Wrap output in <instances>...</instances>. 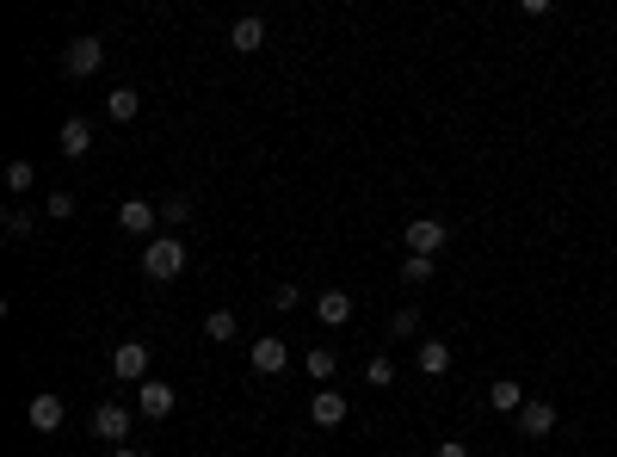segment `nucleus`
<instances>
[{
  "label": "nucleus",
  "instance_id": "nucleus-1",
  "mask_svg": "<svg viewBox=\"0 0 617 457\" xmlns=\"http://www.w3.org/2000/svg\"><path fill=\"white\" fill-rule=\"evenodd\" d=\"M142 272H149L155 285L179 278V272H186V241H179V235H155L149 248H142Z\"/></svg>",
  "mask_w": 617,
  "mask_h": 457
},
{
  "label": "nucleus",
  "instance_id": "nucleus-2",
  "mask_svg": "<svg viewBox=\"0 0 617 457\" xmlns=\"http://www.w3.org/2000/svg\"><path fill=\"white\" fill-rule=\"evenodd\" d=\"M118 229L136 235L142 248H149L155 229H161V204H149V198H124V204H118Z\"/></svg>",
  "mask_w": 617,
  "mask_h": 457
},
{
  "label": "nucleus",
  "instance_id": "nucleus-3",
  "mask_svg": "<svg viewBox=\"0 0 617 457\" xmlns=\"http://www.w3.org/2000/svg\"><path fill=\"white\" fill-rule=\"evenodd\" d=\"M402 241H408V254H420V260H439V248L451 241V229H445L439 217H414V223L402 229Z\"/></svg>",
  "mask_w": 617,
  "mask_h": 457
},
{
  "label": "nucleus",
  "instance_id": "nucleus-4",
  "mask_svg": "<svg viewBox=\"0 0 617 457\" xmlns=\"http://www.w3.org/2000/svg\"><path fill=\"white\" fill-rule=\"evenodd\" d=\"M173 408H179V390H173L167 377H149V383H136V414H142V420H167Z\"/></svg>",
  "mask_w": 617,
  "mask_h": 457
},
{
  "label": "nucleus",
  "instance_id": "nucleus-5",
  "mask_svg": "<svg viewBox=\"0 0 617 457\" xmlns=\"http://www.w3.org/2000/svg\"><path fill=\"white\" fill-rule=\"evenodd\" d=\"M62 68H68V75H75V81L99 75V68H105V44H99V38H75V44L62 50Z\"/></svg>",
  "mask_w": 617,
  "mask_h": 457
},
{
  "label": "nucleus",
  "instance_id": "nucleus-6",
  "mask_svg": "<svg viewBox=\"0 0 617 457\" xmlns=\"http://www.w3.org/2000/svg\"><path fill=\"white\" fill-rule=\"evenodd\" d=\"M247 359H253V371H260V377H284V371H290V346H284L278 334H266V340L247 346Z\"/></svg>",
  "mask_w": 617,
  "mask_h": 457
},
{
  "label": "nucleus",
  "instance_id": "nucleus-7",
  "mask_svg": "<svg viewBox=\"0 0 617 457\" xmlns=\"http://www.w3.org/2000/svg\"><path fill=\"white\" fill-rule=\"evenodd\" d=\"M93 433H99L105 445H124V439H130V408H124V402H99V408H93Z\"/></svg>",
  "mask_w": 617,
  "mask_h": 457
},
{
  "label": "nucleus",
  "instance_id": "nucleus-8",
  "mask_svg": "<svg viewBox=\"0 0 617 457\" xmlns=\"http://www.w3.org/2000/svg\"><path fill=\"white\" fill-rule=\"evenodd\" d=\"M513 420H519V433H525V439H550V433H556V402L531 396V402H525Z\"/></svg>",
  "mask_w": 617,
  "mask_h": 457
},
{
  "label": "nucleus",
  "instance_id": "nucleus-9",
  "mask_svg": "<svg viewBox=\"0 0 617 457\" xmlns=\"http://www.w3.org/2000/svg\"><path fill=\"white\" fill-rule=\"evenodd\" d=\"M112 377H124V383H149V346H142V340H124L118 353H112Z\"/></svg>",
  "mask_w": 617,
  "mask_h": 457
},
{
  "label": "nucleus",
  "instance_id": "nucleus-10",
  "mask_svg": "<svg viewBox=\"0 0 617 457\" xmlns=\"http://www.w3.org/2000/svg\"><path fill=\"white\" fill-rule=\"evenodd\" d=\"M56 149H62L68 161H87V155H93V124H87V118H62Z\"/></svg>",
  "mask_w": 617,
  "mask_h": 457
},
{
  "label": "nucleus",
  "instance_id": "nucleus-11",
  "mask_svg": "<svg viewBox=\"0 0 617 457\" xmlns=\"http://www.w3.org/2000/svg\"><path fill=\"white\" fill-rule=\"evenodd\" d=\"M346 414H352V402H346V396L334 390V383H328V390H315V396H309V420H315V427H340Z\"/></svg>",
  "mask_w": 617,
  "mask_h": 457
},
{
  "label": "nucleus",
  "instance_id": "nucleus-12",
  "mask_svg": "<svg viewBox=\"0 0 617 457\" xmlns=\"http://www.w3.org/2000/svg\"><path fill=\"white\" fill-rule=\"evenodd\" d=\"M25 420H31V433H62V420H68V402H62V396H31Z\"/></svg>",
  "mask_w": 617,
  "mask_h": 457
},
{
  "label": "nucleus",
  "instance_id": "nucleus-13",
  "mask_svg": "<svg viewBox=\"0 0 617 457\" xmlns=\"http://www.w3.org/2000/svg\"><path fill=\"white\" fill-rule=\"evenodd\" d=\"M352 309H358V303H352L346 291H321V297H315V322H321V328H346Z\"/></svg>",
  "mask_w": 617,
  "mask_h": 457
},
{
  "label": "nucleus",
  "instance_id": "nucleus-14",
  "mask_svg": "<svg viewBox=\"0 0 617 457\" xmlns=\"http://www.w3.org/2000/svg\"><path fill=\"white\" fill-rule=\"evenodd\" d=\"M414 365H420V377H445V371H451V346L426 334V340L414 346Z\"/></svg>",
  "mask_w": 617,
  "mask_h": 457
},
{
  "label": "nucleus",
  "instance_id": "nucleus-15",
  "mask_svg": "<svg viewBox=\"0 0 617 457\" xmlns=\"http://www.w3.org/2000/svg\"><path fill=\"white\" fill-rule=\"evenodd\" d=\"M260 44H266V19H253V13H247V19H235V25H229V50L253 56Z\"/></svg>",
  "mask_w": 617,
  "mask_h": 457
},
{
  "label": "nucleus",
  "instance_id": "nucleus-16",
  "mask_svg": "<svg viewBox=\"0 0 617 457\" xmlns=\"http://www.w3.org/2000/svg\"><path fill=\"white\" fill-rule=\"evenodd\" d=\"M525 402H531V396H525V383H519V377H500L494 390H488V408H494V414H519Z\"/></svg>",
  "mask_w": 617,
  "mask_h": 457
},
{
  "label": "nucleus",
  "instance_id": "nucleus-17",
  "mask_svg": "<svg viewBox=\"0 0 617 457\" xmlns=\"http://www.w3.org/2000/svg\"><path fill=\"white\" fill-rule=\"evenodd\" d=\"M142 112V99H136V87H112V93H105V118H112V124H130Z\"/></svg>",
  "mask_w": 617,
  "mask_h": 457
},
{
  "label": "nucleus",
  "instance_id": "nucleus-18",
  "mask_svg": "<svg viewBox=\"0 0 617 457\" xmlns=\"http://www.w3.org/2000/svg\"><path fill=\"white\" fill-rule=\"evenodd\" d=\"M303 365H309V377L321 383V390H328V383H334V365H340V359H334V346H309V359H303Z\"/></svg>",
  "mask_w": 617,
  "mask_h": 457
},
{
  "label": "nucleus",
  "instance_id": "nucleus-19",
  "mask_svg": "<svg viewBox=\"0 0 617 457\" xmlns=\"http://www.w3.org/2000/svg\"><path fill=\"white\" fill-rule=\"evenodd\" d=\"M186 223H192V198H167L161 204V229L173 235V229H186Z\"/></svg>",
  "mask_w": 617,
  "mask_h": 457
},
{
  "label": "nucleus",
  "instance_id": "nucleus-20",
  "mask_svg": "<svg viewBox=\"0 0 617 457\" xmlns=\"http://www.w3.org/2000/svg\"><path fill=\"white\" fill-rule=\"evenodd\" d=\"M235 328H241V315H235V309H210V322H204V334H210V340H235Z\"/></svg>",
  "mask_w": 617,
  "mask_h": 457
},
{
  "label": "nucleus",
  "instance_id": "nucleus-21",
  "mask_svg": "<svg viewBox=\"0 0 617 457\" xmlns=\"http://www.w3.org/2000/svg\"><path fill=\"white\" fill-rule=\"evenodd\" d=\"M31 186H38V167H31V161H13V167H7V192H19V198H25Z\"/></svg>",
  "mask_w": 617,
  "mask_h": 457
},
{
  "label": "nucleus",
  "instance_id": "nucleus-22",
  "mask_svg": "<svg viewBox=\"0 0 617 457\" xmlns=\"http://www.w3.org/2000/svg\"><path fill=\"white\" fill-rule=\"evenodd\" d=\"M402 285H408V291H420V285H432V260H420V254H408V266H402Z\"/></svg>",
  "mask_w": 617,
  "mask_h": 457
},
{
  "label": "nucleus",
  "instance_id": "nucleus-23",
  "mask_svg": "<svg viewBox=\"0 0 617 457\" xmlns=\"http://www.w3.org/2000/svg\"><path fill=\"white\" fill-rule=\"evenodd\" d=\"M389 334H395V340H414V334H420V309H414V303H408V309H395Z\"/></svg>",
  "mask_w": 617,
  "mask_h": 457
},
{
  "label": "nucleus",
  "instance_id": "nucleus-24",
  "mask_svg": "<svg viewBox=\"0 0 617 457\" xmlns=\"http://www.w3.org/2000/svg\"><path fill=\"white\" fill-rule=\"evenodd\" d=\"M365 383H377V390H389V383H395V359H389V353H377V359L365 365Z\"/></svg>",
  "mask_w": 617,
  "mask_h": 457
},
{
  "label": "nucleus",
  "instance_id": "nucleus-25",
  "mask_svg": "<svg viewBox=\"0 0 617 457\" xmlns=\"http://www.w3.org/2000/svg\"><path fill=\"white\" fill-rule=\"evenodd\" d=\"M44 210H50V217H75V192H50Z\"/></svg>",
  "mask_w": 617,
  "mask_h": 457
},
{
  "label": "nucleus",
  "instance_id": "nucleus-26",
  "mask_svg": "<svg viewBox=\"0 0 617 457\" xmlns=\"http://www.w3.org/2000/svg\"><path fill=\"white\" fill-rule=\"evenodd\" d=\"M297 303H303V291H297V285H278V291H272V309H284V315L297 309Z\"/></svg>",
  "mask_w": 617,
  "mask_h": 457
},
{
  "label": "nucleus",
  "instance_id": "nucleus-27",
  "mask_svg": "<svg viewBox=\"0 0 617 457\" xmlns=\"http://www.w3.org/2000/svg\"><path fill=\"white\" fill-rule=\"evenodd\" d=\"M7 235H31V210H19V204L7 210Z\"/></svg>",
  "mask_w": 617,
  "mask_h": 457
},
{
  "label": "nucleus",
  "instance_id": "nucleus-28",
  "mask_svg": "<svg viewBox=\"0 0 617 457\" xmlns=\"http://www.w3.org/2000/svg\"><path fill=\"white\" fill-rule=\"evenodd\" d=\"M432 457H469V445H463V439H445V445L432 451Z\"/></svg>",
  "mask_w": 617,
  "mask_h": 457
},
{
  "label": "nucleus",
  "instance_id": "nucleus-29",
  "mask_svg": "<svg viewBox=\"0 0 617 457\" xmlns=\"http://www.w3.org/2000/svg\"><path fill=\"white\" fill-rule=\"evenodd\" d=\"M112 457H142V445H118V451H112Z\"/></svg>",
  "mask_w": 617,
  "mask_h": 457
}]
</instances>
